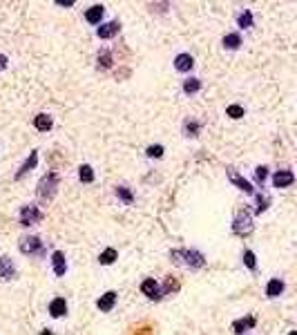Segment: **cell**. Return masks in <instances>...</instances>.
I'll use <instances>...</instances> for the list:
<instances>
[{
  "mask_svg": "<svg viewBox=\"0 0 297 335\" xmlns=\"http://www.w3.org/2000/svg\"><path fill=\"white\" fill-rule=\"evenodd\" d=\"M34 125H36V130H41V132L52 130V116L49 114H38L36 119H34Z\"/></svg>",
  "mask_w": 297,
  "mask_h": 335,
  "instance_id": "cell-19",
  "label": "cell"
},
{
  "mask_svg": "<svg viewBox=\"0 0 297 335\" xmlns=\"http://www.w3.org/2000/svg\"><path fill=\"white\" fill-rule=\"evenodd\" d=\"M116 194H119V199H123L125 204H132V201H134V194H132L125 186H119V188H116Z\"/></svg>",
  "mask_w": 297,
  "mask_h": 335,
  "instance_id": "cell-26",
  "label": "cell"
},
{
  "mask_svg": "<svg viewBox=\"0 0 297 335\" xmlns=\"http://www.w3.org/2000/svg\"><path fill=\"white\" fill-rule=\"evenodd\" d=\"M199 127H201V123L192 121V119H188V121H186V125H183V132H186V137H197Z\"/></svg>",
  "mask_w": 297,
  "mask_h": 335,
  "instance_id": "cell-25",
  "label": "cell"
},
{
  "mask_svg": "<svg viewBox=\"0 0 297 335\" xmlns=\"http://www.w3.org/2000/svg\"><path fill=\"white\" fill-rule=\"evenodd\" d=\"M239 45H242V36L239 34H226L223 36V47L226 49H239Z\"/></svg>",
  "mask_w": 297,
  "mask_h": 335,
  "instance_id": "cell-20",
  "label": "cell"
},
{
  "mask_svg": "<svg viewBox=\"0 0 297 335\" xmlns=\"http://www.w3.org/2000/svg\"><path fill=\"white\" fill-rule=\"evenodd\" d=\"M255 322H257V320H255L253 315H246V317H242V320L233 322V331L242 335V333H246V331H248V328H253V326H255Z\"/></svg>",
  "mask_w": 297,
  "mask_h": 335,
  "instance_id": "cell-12",
  "label": "cell"
},
{
  "mask_svg": "<svg viewBox=\"0 0 297 335\" xmlns=\"http://www.w3.org/2000/svg\"><path fill=\"white\" fill-rule=\"evenodd\" d=\"M179 288V284L175 282V277H168V282H166V288L161 290V295H166V293H172V290H177Z\"/></svg>",
  "mask_w": 297,
  "mask_h": 335,
  "instance_id": "cell-33",
  "label": "cell"
},
{
  "mask_svg": "<svg viewBox=\"0 0 297 335\" xmlns=\"http://www.w3.org/2000/svg\"><path fill=\"white\" fill-rule=\"evenodd\" d=\"M255 177H257V181H259V183H264L266 177H268V168H266V165H259V168L255 170Z\"/></svg>",
  "mask_w": 297,
  "mask_h": 335,
  "instance_id": "cell-32",
  "label": "cell"
},
{
  "mask_svg": "<svg viewBox=\"0 0 297 335\" xmlns=\"http://www.w3.org/2000/svg\"><path fill=\"white\" fill-rule=\"evenodd\" d=\"M284 293V282L282 279H271L266 286V295L268 297H279V295Z\"/></svg>",
  "mask_w": 297,
  "mask_h": 335,
  "instance_id": "cell-18",
  "label": "cell"
},
{
  "mask_svg": "<svg viewBox=\"0 0 297 335\" xmlns=\"http://www.w3.org/2000/svg\"><path fill=\"white\" fill-rule=\"evenodd\" d=\"M201 89V81L199 78H186V83H183V92L186 94H194Z\"/></svg>",
  "mask_w": 297,
  "mask_h": 335,
  "instance_id": "cell-23",
  "label": "cell"
},
{
  "mask_svg": "<svg viewBox=\"0 0 297 335\" xmlns=\"http://www.w3.org/2000/svg\"><path fill=\"white\" fill-rule=\"evenodd\" d=\"M233 232L239 234V237H246V234L253 232V217L248 215V210H239L237 212L235 223H233Z\"/></svg>",
  "mask_w": 297,
  "mask_h": 335,
  "instance_id": "cell-3",
  "label": "cell"
},
{
  "mask_svg": "<svg viewBox=\"0 0 297 335\" xmlns=\"http://www.w3.org/2000/svg\"><path fill=\"white\" fill-rule=\"evenodd\" d=\"M228 179H230V181L235 183V186H237L239 190H242V192H248V194H255V188L250 186V181H246V179L239 175L237 170H235V168H228Z\"/></svg>",
  "mask_w": 297,
  "mask_h": 335,
  "instance_id": "cell-6",
  "label": "cell"
},
{
  "mask_svg": "<svg viewBox=\"0 0 297 335\" xmlns=\"http://www.w3.org/2000/svg\"><path fill=\"white\" fill-rule=\"evenodd\" d=\"M36 163H38V152H36V150H34V152H31L29 156H27V161H25V163L20 165V170L16 172V179H22V177L27 175V172L31 170V168H36Z\"/></svg>",
  "mask_w": 297,
  "mask_h": 335,
  "instance_id": "cell-13",
  "label": "cell"
},
{
  "mask_svg": "<svg viewBox=\"0 0 297 335\" xmlns=\"http://www.w3.org/2000/svg\"><path fill=\"white\" fill-rule=\"evenodd\" d=\"M170 257L175 264H183V266H190V268H201L206 264L204 255L197 253V250H172Z\"/></svg>",
  "mask_w": 297,
  "mask_h": 335,
  "instance_id": "cell-1",
  "label": "cell"
},
{
  "mask_svg": "<svg viewBox=\"0 0 297 335\" xmlns=\"http://www.w3.org/2000/svg\"><path fill=\"white\" fill-rule=\"evenodd\" d=\"M114 304H116V293H114V290H110V293H105L103 297H101V299L96 302V306H98L101 311H105V313L114 309Z\"/></svg>",
  "mask_w": 297,
  "mask_h": 335,
  "instance_id": "cell-14",
  "label": "cell"
},
{
  "mask_svg": "<svg viewBox=\"0 0 297 335\" xmlns=\"http://www.w3.org/2000/svg\"><path fill=\"white\" fill-rule=\"evenodd\" d=\"M121 31V25L116 20H110V22H105V25H101L98 27V38H114L116 34Z\"/></svg>",
  "mask_w": 297,
  "mask_h": 335,
  "instance_id": "cell-10",
  "label": "cell"
},
{
  "mask_svg": "<svg viewBox=\"0 0 297 335\" xmlns=\"http://www.w3.org/2000/svg\"><path fill=\"white\" fill-rule=\"evenodd\" d=\"M49 313H52V317H63L67 313V304L63 297H56L52 299V304H49Z\"/></svg>",
  "mask_w": 297,
  "mask_h": 335,
  "instance_id": "cell-16",
  "label": "cell"
},
{
  "mask_svg": "<svg viewBox=\"0 0 297 335\" xmlns=\"http://www.w3.org/2000/svg\"><path fill=\"white\" fill-rule=\"evenodd\" d=\"M116 257H119V253H116L114 248H108V250H103V253H101L98 261L103 266H110V264H114V261H116Z\"/></svg>",
  "mask_w": 297,
  "mask_h": 335,
  "instance_id": "cell-21",
  "label": "cell"
},
{
  "mask_svg": "<svg viewBox=\"0 0 297 335\" xmlns=\"http://www.w3.org/2000/svg\"><path fill=\"white\" fill-rule=\"evenodd\" d=\"M43 219V212L36 208V206H22L20 208V223L22 226H34L36 221Z\"/></svg>",
  "mask_w": 297,
  "mask_h": 335,
  "instance_id": "cell-4",
  "label": "cell"
},
{
  "mask_svg": "<svg viewBox=\"0 0 297 335\" xmlns=\"http://www.w3.org/2000/svg\"><path fill=\"white\" fill-rule=\"evenodd\" d=\"M244 264L250 268V271H255L257 268V259H255V253H250V250H246L244 253Z\"/></svg>",
  "mask_w": 297,
  "mask_h": 335,
  "instance_id": "cell-28",
  "label": "cell"
},
{
  "mask_svg": "<svg viewBox=\"0 0 297 335\" xmlns=\"http://www.w3.org/2000/svg\"><path fill=\"white\" fill-rule=\"evenodd\" d=\"M43 335H54V333H49V331H43Z\"/></svg>",
  "mask_w": 297,
  "mask_h": 335,
  "instance_id": "cell-35",
  "label": "cell"
},
{
  "mask_svg": "<svg viewBox=\"0 0 297 335\" xmlns=\"http://www.w3.org/2000/svg\"><path fill=\"white\" fill-rule=\"evenodd\" d=\"M226 114L230 116V119H242V116H244V108H239V105H228Z\"/></svg>",
  "mask_w": 297,
  "mask_h": 335,
  "instance_id": "cell-27",
  "label": "cell"
},
{
  "mask_svg": "<svg viewBox=\"0 0 297 335\" xmlns=\"http://www.w3.org/2000/svg\"><path fill=\"white\" fill-rule=\"evenodd\" d=\"M16 277V266H14V261L9 259L7 255H3L0 257V279H14Z\"/></svg>",
  "mask_w": 297,
  "mask_h": 335,
  "instance_id": "cell-8",
  "label": "cell"
},
{
  "mask_svg": "<svg viewBox=\"0 0 297 335\" xmlns=\"http://www.w3.org/2000/svg\"><path fill=\"white\" fill-rule=\"evenodd\" d=\"M148 156H152V159H161V156H163V148H161V145H150Z\"/></svg>",
  "mask_w": 297,
  "mask_h": 335,
  "instance_id": "cell-31",
  "label": "cell"
},
{
  "mask_svg": "<svg viewBox=\"0 0 297 335\" xmlns=\"http://www.w3.org/2000/svg\"><path fill=\"white\" fill-rule=\"evenodd\" d=\"M103 14H105V7H103V5H94V7H89V9L85 11V18H87V22L96 25V22H101V18H103Z\"/></svg>",
  "mask_w": 297,
  "mask_h": 335,
  "instance_id": "cell-15",
  "label": "cell"
},
{
  "mask_svg": "<svg viewBox=\"0 0 297 335\" xmlns=\"http://www.w3.org/2000/svg\"><path fill=\"white\" fill-rule=\"evenodd\" d=\"M78 179H81L83 183H92L94 181V170L89 165H81V170H78Z\"/></svg>",
  "mask_w": 297,
  "mask_h": 335,
  "instance_id": "cell-24",
  "label": "cell"
},
{
  "mask_svg": "<svg viewBox=\"0 0 297 335\" xmlns=\"http://www.w3.org/2000/svg\"><path fill=\"white\" fill-rule=\"evenodd\" d=\"M288 335H297V331H290V333H288Z\"/></svg>",
  "mask_w": 297,
  "mask_h": 335,
  "instance_id": "cell-36",
  "label": "cell"
},
{
  "mask_svg": "<svg viewBox=\"0 0 297 335\" xmlns=\"http://www.w3.org/2000/svg\"><path fill=\"white\" fill-rule=\"evenodd\" d=\"M58 175L56 172H47L41 181H38V197L43 201H49L56 194V188H58Z\"/></svg>",
  "mask_w": 297,
  "mask_h": 335,
  "instance_id": "cell-2",
  "label": "cell"
},
{
  "mask_svg": "<svg viewBox=\"0 0 297 335\" xmlns=\"http://www.w3.org/2000/svg\"><path fill=\"white\" fill-rule=\"evenodd\" d=\"M141 290H143L145 295H148L150 299H159V297H163V295H161V288H159V282H156V279H152V277L143 279Z\"/></svg>",
  "mask_w": 297,
  "mask_h": 335,
  "instance_id": "cell-7",
  "label": "cell"
},
{
  "mask_svg": "<svg viewBox=\"0 0 297 335\" xmlns=\"http://www.w3.org/2000/svg\"><path fill=\"white\" fill-rule=\"evenodd\" d=\"M175 67L177 72H190L194 67V58L190 54H179L175 58Z\"/></svg>",
  "mask_w": 297,
  "mask_h": 335,
  "instance_id": "cell-11",
  "label": "cell"
},
{
  "mask_svg": "<svg viewBox=\"0 0 297 335\" xmlns=\"http://www.w3.org/2000/svg\"><path fill=\"white\" fill-rule=\"evenodd\" d=\"M237 25L242 27V29H248V27H253V14H250L248 9H244L242 14L237 16Z\"/></svg>",
  "mask_w": 297,
  "mask_h": 335,
  "instance_id": "cell-22",
  "label": "cell"
},
{
  "mask_svg": "<svg viewBox=\"0 0 297 335\" xmlns=\"http://www.w3.org/2000/svg\"><path fill=\"white\" fill-rule=\"evenodd\" d=\"M18 248H20V253H25V255H34V253H41L43 250V242L38 237H22Z\"/></svg>",
  "mask_w": 297,
  "mask_h": 335,
  "instance_id": "cell-5",
  "label": "cell"
},
{
  "mask_svg": "<svg viewBox=\"0 0 297 335\" xmlns=\"http://www.w3.org/2000/svg\"><path fill=\"white\" fill-rule=\"evenodd\" d=\"M268 204H271V199L266 194H257V212H264L268 208Z\"/></svg>",
  "mask_w": 297,
  "mask_h": 335,
  "instance_id": "cell-30",
  "label": "cell"
},
{
  "mask_svg": "<svg viewBox=\"0 0 297 335\" xmlns=\"http://www.w3.org/2000/svg\"><path fill=\"white\" fill-rule=\"evenodd\" d=\"M5 67H7V56H3V54H0V72H3Z\"/></svg>",
  "mask_w": 297,
  "mask_h": 335,
  "instance_id": "cell-34",
  "label": "cell"
},
{
  "mask_svg": "<svg viewBox=\"0 0 297 335\" xmlns=\"http://www.w3.org/2000/svg\"><path fill=\"white\" fill-rule=\"evenodd\" d=\"M52 261H54V273L56 277H63L65 275V255L60 253V250H56L52 255Z\"/></svg>",
  "mask_w": 297,
  "mask_h": 335,
  "instance_id": "cell-17",
  "label": "cell"
},
{
  "mask_svg": "<svg viewBox=\"0 0 297 335\" xmlns=\"http://www.w3.org/2000/svg\"><path fill=\"white\" fill-rule=\"evenodd\" d=\"M98 65H101V67H112V54L103 49V52L98 54Z\"/></svg>",
  "mask_w": 297,
  "mask_h": 335,
  "instance_id": "cell-29",
  "label": "cell"
},
{
  "mask_svg": "<svg viewBox=\"0 0 297 335\" xmlns=\"http://www.w3.org/2000/svg\"><path fill=\"white\" fill-rule=\"evenodd\" d=\"M293 181H295V177H293V172L290 170H279V172L273 175V186L275 188H288Z\"/></svg>",
  "mask_w": 297,
  "mask_h": 335,
  "instance_id": "cell-9",
  "label": "cell"
}]
</instances>
